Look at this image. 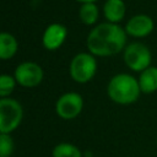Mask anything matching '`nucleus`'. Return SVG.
Instances as JSON below:
<instances>
[{"label":"nucleus","mask_w":157,"mask_h":157,"mask_svg":"<svg viewBox=\"0 0 157 157\" xmlns=\"http://www.w3.org/2000/svg\"><path fill=\"white\" fill-rule=\"evenodd\" d=\"M126 40L128 34L124 27L105 21L91 28L86 38V45L96 58H108L123 53L128 44Z\"/></svg>","instance_id":"1"},{"label":"nucleus","mask_w":157,"mask_h":157,"mask_svg":"<svg viewBox=\"0 0 157 157\" xmlns=\"http://www.w3.org/2000/svg\"><path fill=\"white\" fill-rule=\"evenodd\" d=\"M107 94L112 102L119 105H130L139 99L141 90L135 76L119 72L110 77L107 85Z\"/></svg>","instance_id":"2"},{"label":"nucleus","mask_w":157,"mask_h":157,"mask_svg":"<svg viewBox=\"0 0 157 157\" xmlns=\"http://www.w3.org/2000/svg\"><path fill=\"white\" fill-rule=\"evenodd\" d=\"M97 59L90 52H81L74 55L69 64L70 77L77 83L90 82L97 74Z\"/></svg>","instance_id":"3"},{"label":"nucleus","mask_w":157,"mask_h":157,"mask_svg":"<svg viewBox=\"0 0 157 157\" xmlns=\"http://www.w3.org/2000/svg\"><path fill=\"white\" fill-rule=\"evenodd\" d=\"M23 107L22 104L12 98H0V134L13 132L22 123Z\"/></svg>","instance_id":"4"},{"label":"nucleus","mask_w":157,"mask_h":157,"mask_svg":"<svg viewBox=\"0 0 157 157\" xmlns=\"http://www.w3.org/2000/svg\"><path fill=\"white\" fill-rule=\"evenodd\" d=\"M123 61L129 70L140 74L151 66L152 53L146 44L141 42H131L128 43L123 50Z\"/></svg>","instance_id":"5"},{"label":"nucleus","mask_w":157,"mask_h":157,"mask_svg":"<svg viewBox=\"0 0 157 157\" xmlns=\"http://www.w3.org/2000/svg\"><path fill=\"white\" fill-rule=\"evenodd\" d=\"M13 77L21 87L33 88L42 83L44 77V71L39 64L36 61H22L20 63L13 71Z\"/></svg>","instance_id":"6"},{"label":"nucleus","mask_w":157,"mask_h":157,"mask_svg":"<svg viewBox=\"0 0 157 157\" xmlns=\"http://www.w3.org/2000/svg\"><path fill=\"white\" fill-rule=\"evenodd\" d=\"M55 113L64 120L77 118L83 109V98L75 91L63 93L55 102Z\"/></svg>","instance_id":"7"},{"label":"nucleus","mask_w":157,"mask_h":157,"mask_svg":"<svg viewBox=\"0 0 157 157\" xmlns=\"http://www.w3.org/2000/svg\"><path fill=\"white\" fill-rule=\"evenodd\" d=\"M155 22L151 16L146 13H137L131 16L126 25L124 26V29L129 37L132 38H145L150 36L153 32Z\"/></svg>","instance_id":"8"},{"label":"nucleus","mask_w":157,"mask_h":157,"mask_svg":"<svg viewBox=\"0 0 157 157\" xmlns=\"http://www.w3.org/2000/svg\"><path fill=\"white\" fill-rule=\"evenodd\" d=\"M67 38V28L59 22L50 23L45 27L42 34V44L44 49L53 52L59 49Z\"/></svg>","instance_id":"9"},{"label":"nucleus","mask_w":157,"mask_h":157,"mask_svg":"<svg viewBox=\"0 0 157 157\" xmlns=\"http://www.w3.org/2000/svg\"><path fill=\"white\" fill-rule=\"evenodd\" d=\"M102 11L107 22L119 25L126 15V5L124 0H105Z\"/></svg>","instance_id":"10"},{"label":"nucleus","mask_w":157,"mask_h":157,"mask_svg":"<svg viewBox=\"0 0 157 157\" xmlns=\"http://www.w3.org/2000/svg\"><path fill=\"white\" fill-rule=\"evenodd\" d=\"M18 52V42L17 38L10 32L0 33V59L10 60Z\"/></svg>","instance_id":"11"},{"label":"nucleus","mask_w":157,"mask_h":157,"mask_svg":"<svg viewBox=\"0 0 157 157\" xmlns=\"http://www.w3.org/2000/svg\"><path fill=\"white\" fill-rule=\"evenodd\" d=\"M141 93L151 94L157 91V66H150L142 72L139 74L137 77Z\"/></svg>","instance_id":"12"},{"label":"nucleus","mask_w":157,"mask_h":157,"mask_svg":"<svg viewBox=\"0 0 157 157\" xmlns=\"http://www.w3.org/2000/svg\"><path fill=\"white\" fill-rule=\"evenodd\" d=\"M78 18L85 26L94 27L99 18V7L96 2L81 4L78 7Z\"/></svg>","instance_id":"13"},{"label":"nucleus","mask_w":157,"mask_h":157,"mask_svg":"<svg viewBox=\"0 0 157 157\" xmlns=\"http://www.w3.org/2000/svg\"><path fill=\"white\" fill-rule=\"evenodd\" d=\"M52 157H83L81 150L71 142H59L52 150Z\"/></svg>","instance_id":"14"},{"label":"nucleus","mask_w":157,"mask_h":157,"mask_svg":"<svg viewBox=\"0 0 157 157\" xmlns=\"http://www.w3.org/2000/svg\"><path fill=\"white\" fill-rule=\"evenodd\" d=\"M17 82L13 77V75L9 74H2L0 76V98H6L11 97V93L13 92Z\"/></svg>","instance_id":"15"},{"label":"nucleus","mask_w":157,"mask_h":157,"mask_svg":"<svg viewBox=\"0 0 157 157\" xmlns=\"http://www.w3.org/2000/svg\"><path fill=\"white\" fill-rule=\"evenodd\" d=\"M15 151V142L11 134H0V157H11Z\"/></svg>","instance_id":"16"},{"label":"nucleus","mask_w":157,"mask_h":157,"mask_svg":"<svg viewBox=\"0 0 157 157\" xmlns=\"http://www.w3.org/2000/svg\"><path fill=\"white\" fill-rule=\"evenodd\" d=\"M75 1L80 2V4H87V2H97L98 0H75Z\"/></svg>","instance_id":"17"},{"label":"nucleus","mask_w":157,"mask_h":157,"mask_svg":"<svg viewBox=\"0 0 157 157\" xmlns=\"http://www.w3.org/2000/svg\"><path fill=\"white\" fill-rule=\"evenodd\" d=\"M156 145H157V136H156Z\"/></svg>","instance_id":"18"},{"label":"nucleus","mask_w":157,"mask_h":157,"mask_svg":"<svg viewBox=\"0 0 157 157\" xmlns=\"http://www.w3.org/2000/svg\"><path fill=\"white\" fill-rule=\"evenodd\" d=\"M88 157H93V156H88Z\"/></svg>","instance_id":"19"}]
</instances>
